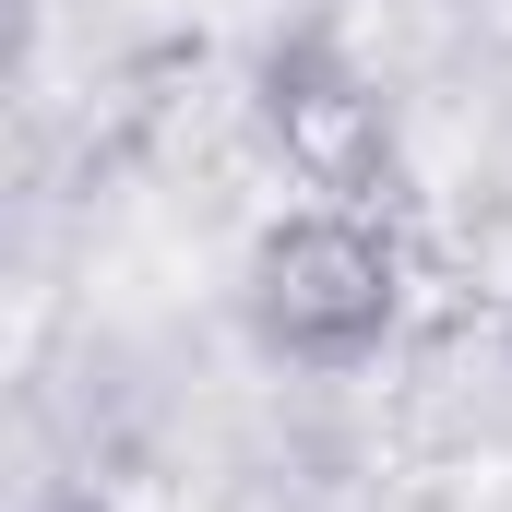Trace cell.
Returning a JSON list of instances; mask_svg holds the SVG:
<instances>
[{
  "label": "cell",
  "instance_id": "1",
  "mask_svg": "<svg viewBox=\"0 0 512 512\" xmlns=\"http://www.w3.org/2000/svg\"><path fill=\"white\" fill-rule=\"evenodd\" d=\"M405 322V251L358 203H310L286 227H262L251 251V334L298 370H358L382 358Z\"/></svg>",
  "mask_w": 512,
  "mask_h": 512
},
{
  "label": "cell",
  "instance_id": "2",
  "mask_svg": "<svg viewBox=\"0 0 512 512\" xmlns=\"http://www.w3.org/2000/svg\"><path fill=\"white\" fill-rule=\"evenodd\" d=\"M251 120H262V143L286 155L298 191L358 203V215L393 191V108H382V84H370L334 36H274V48H262Z\"/></svg>",
  "mask_w": 512,
  "mask_h": 512
},
{
  "label": "cell",
  "instance_id": "3",
  "mask_svg": "<svg viewBox=\"0 0 512 512\" xmlns=\"http://www.w3.org/2000/svg\"><path fill=\"white\" fill-rule=\"evenodd\" d=\"M72 512H96V501H72Z\"/></svg>",
  "mask_w": 512,
  "mask_h": 512
}]
</instances>
